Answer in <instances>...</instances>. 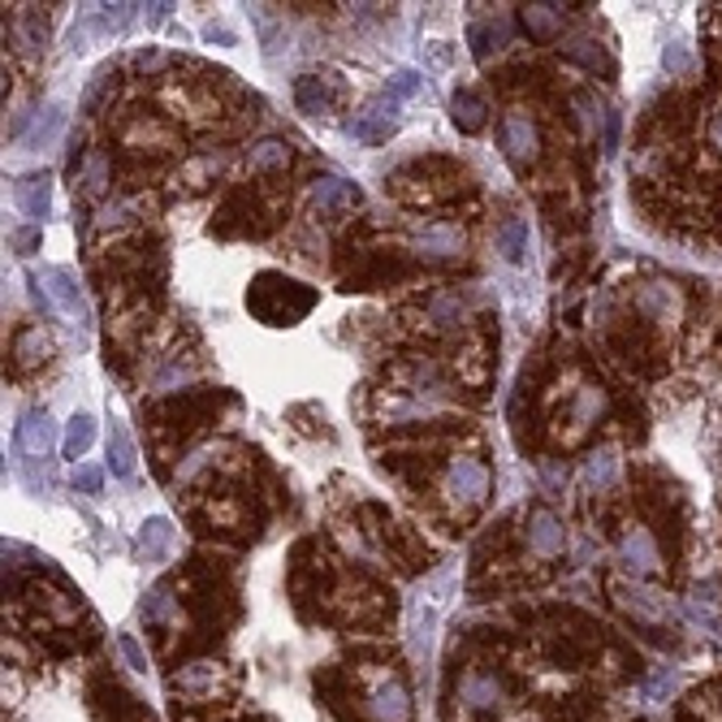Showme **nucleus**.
I'll use <instances>...</instances> for the list:
<instances>
[{"mask_svg":"<svg viewBox=\"0 0 722 722\" xmlns=\"http://www.w3.org/2000/svg\"><path fill=\"white\" fill-rule=\"evenodd\" d=\"M320 304V295L304 286V282H295V277H286V273H277V268H264L256 273V282L247 286V308L256 320L264 325H299L311 308Z\"/></svg>","mask_w":722,"mask_h":722,"instance_id":"obj_1","label":"nucleus"},{"mask_svg":"<svg viewBox=\"0 0 722 722\" xmlns=\"http://www.w3.org/2000/svg\"><path fill=\"white\" fill-rule=\"evenodd\" d=\"M489 489H493V476H489L485 459H476V455H455L442 471V493L459 511H476L489 498Z\"/></svg>","mask_w":722,"mask_h":722,"instance_id":"obj_2","label":"nucleus"},{"mask_svg":"<svg viewBox=\"0 0 722 722\" xmlns=\"http://www.w3.org/2000/svg\"><path fill=\"white\" fill-rule=\"evenodd\" d=\"M498 144L502 156L516 164V169H532L541 160V130L528 113H507L502 126H498Z\"/></svg>","mask_w":722,"mask_h":722,"instance_id":"obj_3","label":"nucleus"},{"mask_svg":"<svg viewBox=\"0 0 722 722\" xmlns=\"http://www.w3.org/2000/svg\"><path fill=\"white\" fill-rule=\"evenodd\" d=\"M363 714L372 722H412V692L399 675H381L368 697H363Z\"/></svg>","mask_w":722,"mask_h":722,"instance_id":"obj_4","label":"nucleus"},{"mask_svg":"<svg viewBox=\"0 0 722 722\" xmlns=\"http://www.w3.org/2000/svg\"><path fill=\"white\" fill-rule=\"evenodd\" d=\"M394 126H399V100L385 92V96H376V100L368 104L363 113L351 117V126H347V135L363 144V148H381L390 135H394Z\"/></svg>","mask_w":722,"mask_h":722,"instance_id":"obj_5","label":"nucleus"},{"mask_svg":"<svg viewBox=\"0 0 722 722\" xmlns=\"http://www.w3.org/2000/svg\"><path fill=\"white\" fill-rule=\"evenodd\" d=\"M459 701H464V710L471 719H489V714L502 710L507 683H502V675H493V671H467L464 679H459Z\"/></svg>","mask_w":722,"mask_h":722,"instance_id":"obj_6","label":"nucleus"},{"mask_svg":"<svg viewBox=\"0 0 722 722\" xmlns=\"http://www.w3.org/2000/svg\"><path fill=\"white\" fill-rule=\"evenodd\" d=\"M44 295L52 299V308L65 311L70 320L92 325V304H87V295H83V286H78V277L70 268H61V264L44 268Z\"/></svg>","mask_w":722,"mask_h":722,"instance_id":"obj_7","label":"nucleus"},{"mask_svg":"<svg viewBox=\"0 0 722 722\" xmlns=\"http://www.w3.org/2000/svg\"><path fill=\"white\" fill-rule=\"evenodd\" d=\"M523 541H528L532 554L559 559V554L567 550V528H563V519L554 516L550 507H532L528 519H523Z\"/></svg>","mask_w":722,"mask_h":722,"instance_id":"obj_8","label":"nucleus"},{"mask_svg":"<svg viewBox=\"0 0 722 722\" xmlns=\"http://www.w3.org/2000/svg\"><path fill=\"white\" fill-rule=\"evenodd\" d=\"M415 252L424 259H459L464 256V230L455 225V221H424L420 230H415Z\"/></svg>","mask_w":722,"mask_h":722,"instance_id":"obj_9","label":"nucleus"},{"mask_svg":"<svg viewBox=\"0 0 722 722\" xmlns=\"http://www.w3.org/2000/svg\"><path fill=\"white\" fill-rule=\"evenodd\" d=\"M169 688L182 701H216V692H221V667L216 662H191V667L169 675Z\"/></svg>","mask_w":722,"mask_h":722,"instance_id":"obj_10","label":"nucleus"},{"mask_svg":"<svg viewBox=\"0 0 722 722\" xmlns=\"http://www.w3.org/2000/svg\"><path fill=\"white\" fill-rule=\"evenodd\" d=\"M13 204H18V212H22L31 225H44V221H49V208H52L49 173H22V178L13 182Z\"/></svg>","mask_w":722,"mask_h":722,"instance_id":"obj_11","label":"nucleus"},{"mask_svg":"<svg viewBox=\"0 0 722 722\" xmlns=\"http://www.w3.org/2000/svg\"><path fill=\"white\" fill-rule=\"evenodd\" d=\"M173 541H178V528H173V519L169 516H152L139 523V537H135V554H139V563H164L169 559V550H173Z\"/></svg>","mask_w":722,"mask_h":722,"instance_id":"obj_12","label":"nucleus"},{"mask_svg":"<svg viewBox=\"0 0 722 722\" xmlns=\"http://www.w3.org/2000/svg\"><path fill=\"white\" fill-rule=\"evenodd\" d=\"M13 437H18V450H22V455H49L65 433H56V424H52L49 412H26L18 420Z\"/></svg>","mask_w":722,"mask_h":722,"instance_id":"obj_13","label":"nucleus"},{"mask_svg":"<svg viewBox=\"0 0 722 722\" xmlns=\"http://www.w3.org/2000/svg\"><path fill=\"white\" fill-rule=\"evenodd\" d=\"M104 450H108V471L117 476V480H130L135 471H139V450H135V437H130V428L113 415L108 420V442H104Z\"/></svg>","mask_w":722,"mask_h":722,"instance_id":"obj_14","label":"nucleus"},{"mask_svg":"<svg viewBox=\"0 0 722 722\" xmlns=\"http://www.w3.org/2000/svg\"><path fill=\"white\" fill-rule=\"evenodd\" d=\"M355 204H360V187L355 182H347L338 173H325V178L311 182V208H320V212H347V208Z\"/></svg>","mask_w":722,"mask_h":722,"instance_id":"obj_15","label":"nucleus"},{"mask_svg":"<svg viewBox=\"0 0 722 722\" xmlns=\"http://www.w3.org/2000/svg\"><path fill=\"white\" fill-rule=\"evenodd\" d=\"M295 104L308 117H325L338 104V87L329 78H320V74H304V78H295Z\"/></svg>","mask_w":722,"mask_h":722,"instance_id":"obj_16","label":"nucleus"},{"mask_svg":"<svg viewBox=\"0 0 722 722\" xmlns=\"http://www.w3.org/2000/svg\"><path fill=\"white\" fill-rule=\"evenodd\" d=\"M519 22H523L528 40L550 44V40L563 35V4H523L519 9Z\"/></svg>","mask_w":722,"mask_h":722,"instance_id":"obj_17","label":"nucleus"},{"mask_svg":"<svg viewBox=\"0 0 722 722\" xmlns=\"http://www.w3.org/2000/svg\"><path fill=\"white\" fill-rule=\"evenodd\" d=\"M96 446V415L92 412H74L70 420H65V437H61V455L65 459H83L87 450Z\"/></svg>","mask_w":722,"mask_h":722,"instance_id":"obj_18","label":"nucleus"},{"mask_svg":"<svg viewBox=\"0 0 722 722\" xmlns=\"http://www.w3.org/2000/svg\"><path fill=\"white\" fill-rule=\"evenodd\" d=\"M450 121H455L464 135H480L485 121H489V104L464 87V92H455V100H450Z\"/></svg>","mask_w":722,"mask_h":722,"instance_id":"obj_19","label":"nucleus"},{"mask_svg":"<svg viewBox=\"0 0 722 722\" xmlns=\"http://www.w3.org/2000/svg\"><path fill=\"white\" fill-rule=\"evenodd\" d=\"M493 243H498V252H502L507 264H523V259H528V221H523V216H507V221L498 225Z\"/></svg>","mask_w":722,"mask_h":722,"instance_id":"obj_20","label":"nucleus"},{"mask_svg":"<svg viewBox=\"0 0 722 722\" xmlns=\"http://www.w3.org/2000/svg\"><path fill=\"white\" fill-rule=\"evenodd\" d=\"M606 415V390L602 385H580L575 399H571V424L575 428H588Z\"/></svg>","mask_w":722,"mask_h":722,"instance_id":"obj_21","label":"nucleus"},{"mask_svg":"<svg viewBox=\"0 0 722 722\" xmlns=\"http://www.w3.org/2000/svg\"><path fill=\"white\" fill-rule=\"evenodd\" d=\"M286 164H290V144H282V139H259V144L247 148V169L252 173H277Z\"/></svg>","mask_w":722,"mask_h":722,"instance_id":"obj_22","label":"nucleus"},{"mask_svg":"<svg viewBox=\"0 0 722 722\" xmlns=\"http://www.w3.org/2000/svg\"><path fill=\"white\" fill-rule=\"evenodd\" d=\"M61 130H65V104H49L44 113H35V126L26 130V148L35 152V148H49L61 139Z\"/></svg>","mask_w":722,"mask_h":722,"instance_id":"obj_23","label":"nucleus"},{"mask_svg":"<svg viewBox=\"0 0 722 722\" xmlns=\"http://www.w3.org/2000/svg\"><path fill=\"white\" fill-rule=\"evenodd\" d=\"M467 44H471V56L476 61H489V52H498L507 44V22L493 18V22H471L467 26Z\"/></svg>","mask_w":722,"mask_h":722,"instance_id":"obj_24","label":"nucleus"},{"mask_svg":"<svg viewBox=\"0 0 722 722\" xmlns=\"http://www.w3.org/2000/svg\"><path fill=\"white\" fill-rule=\"evenodd\" d=\"M144 623L148 627H173L178 623V602H173L169 584H156L152 593L144 597Z\"/></svg>","mask_w":722,"mask_h":722,"instance_id":"obj_25","label":"nucleus"},{"mask_svg":"<svg viewBox=\"0 0 722 722\" xmlns=\"http://www.w3.org/2000/svg\"><path fill=\"white\" fill-rule=\"evenodd\" d=\"M428 320H433L437 329H455V325L464 320V299H459L455 290L433 295V299H428Z\"/></svg>","mask_w":722,"mask_h":722,"instance_id":"obj_26","label":"nucleus"},{"mask_svg":"<svg viewBox=\"0 0 722 722\" xmlns=\"http://www.w3.org/2000/svg\"><path fill=\"white\" fill-rule=\"evenodd\" d=\"M13 351H18V360L22 363H40V360H49V351H52V342L44 338V329H22L18 333V342H13Z\"/></svg>","mask_w":722,"mask_h":722,"instance_id":"obj_27","label":"nucleus"},{"mask_svg":"<svg viewBox=\"0 0 722 722\" xmlns=\"http://www.w3.org/2000/svg\"><path fill=\"white\" fill-rule=\"evenodd\" d=\"M623 554L636 563V571H649V567H654V559H658V554H654V545H649V537H645L640 528H631V532L623 537Z\"/></svg>","mask_w":722,"mask_h":722,"instance_id":"obj_28","label":"nucleus"},{"mask_svg":"<svg viewBox=\"0 0 722 722\" xmlns=\"http://www.w3.org/2000/svg\"><path fill=\"white\" fill-rule=\"evenodd\" d=\"M615 471H619L615 455H610V450H602V455H593V459L584 464V480H588L593 489H606V485L615 480Z\"/></svg>","mask_w":722,"mask_h":722,"instance_id":"obj_29","label":"nucleus"},{"mask_svg":"<svg viewBox=\"0 0 722 722\" xmlns=\"http://www.w3.org/2000/svg\"><path fill=\"white\" fill-rule=\"evenodd\" d=\"M104 182H108V156H87V169H83V195H100Z\"/></svg>","mask_w":722,"mask_h":722,"instance_id":"obj_30","label":"nucleus"},{"mask_svg":"<svg viewBox=\"0 0 722 722\" xmlns=\"http://www.w3.org/2000/svg\"><path fill=\"white\" fill-rule=\"evenodd\" d=\"M420 87H424V78L415 70H394L390 74V96L394 100H412V96H420Z\"/></svg>","mask_w":722,"mask_h":722,"instance_id":"obj_31","label":"nucleus"},{"mask_svg":"<svg viewBox=\"0 0 722 722\" xmlns=\"http://www.w3.org/2000/svg\"><path fill=\"white\" fill-rule=\"evenodd\" d=\"M74 489H78V493H87V498H100V489H104V467L78 464V467H74Z\"/></svg>","mask_w":722,"mask_h":722,"instance_id":"obj_32","label":"nucleus"},{"mask_svg":"<svg viewBox=\"0 0 722 722\" xmlns=\"http://www.w3.org/2000/svg\"><path fill=\"white\" fill-rule=\"evenodd\" d=\"M117 649H121V658H126V667H130V671H139V675L148 671V654H144V645H139L130 631H121V636H117Z\"/></svg>","mask_w":722,"mask_h":722,"instance_id":"obj_33","label":"nucleus"},{"mask_svg":"<svg viewBox=\"0 0 722 722\" xmlns=\"http://www.w3.org/2000/svg\"><path fill=\"white\" fill-rule=\"evenodd\" d=\"M204 40H208V44H221V49H234V44H238V35H234L225 22H208Z\"/></svg>","mask_w":722,"mask_h":722,"instance_id":"obj_34","label":"nucleus"},{"mask_svg":"<svg viewBox=\"0 0 722 722\" xmlns=\"http://www.w3.org/2000/svg\"><path fill=\"white\" fill-rule=\"evenodd\" d=\"M208 455H212V450H191V455H187V464L178 467V480H182V485H187V480H195V471H204V467H208Z\"/></svg>","mask_w":722,"mask_h":722,"instance_id":"obj_35","label":"nucleus"},{"mask_svg":"<svg viewBox=\"0 0 722 722\" xmlns=\"http://www.w3.org/2000/svg\"><path fill=\"white\" fill-rule=\"evenodd\" d=\"M13 247H18V256H31V252L40 247V230H35V225L18 230V234H13Z\"/></svg>","mask_w":722,"mask_h":722,"instance_id":"obj_36","label":"nucleus"},{"mask_svg":"<svg viewBox=\"0 0 722 722\" xmlns=\"http://www.w3.org/2000/svg\"><path fill=\"white\" fill-rule=\"evenodd\" d=\"M705 139H710V148H719L722 152V108L710 113V121H705Z\"/></svg>","mask_w":722,"mask_h":722,"instance_id":"obj_37","label":"nucleus"},{"mask_svg":"<svg viewBox=\"0 0 722 722\" xmlns=\"http://www.w3.org/2000/svg\"><path fill=\"white\" fill-rule=\"evenodd\" d=\"M135 65H139V70H156V65H160V52H139Z\"/></svg>","mask_w":722,"mask_h":722,"instance_id":"obj_38","label":"nucleus"},{"mask_svg":"<svg viewBox=\"0 0 722 722\" xmlns=\"http://www.w3.org/2000/svg\"><path fill=\"white\" fill-rule=\"evenodd\" d=\"M433 61L446 65V61H450V49H446V44H433Z\"/></svg>","mask_w":722,"mask_h":722,"instance_id":"obj_39","label":"nucleus"}]
</instances>
